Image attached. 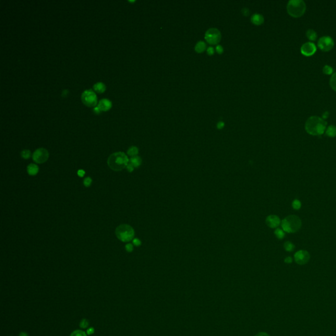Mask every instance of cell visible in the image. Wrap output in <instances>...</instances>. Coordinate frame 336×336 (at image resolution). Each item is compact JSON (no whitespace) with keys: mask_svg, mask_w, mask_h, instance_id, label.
<instances>
[{"mask_svg":"<svg viewBox=\"0 0 336 336\" xmlns=\"http://www.w3.org/2000/svg\"><path fill=\"white\" fill-rule=\"evenodd\" d=\"M327 122L320 117L313 116L308 118L304 128L308 134L311 135H321L326 131Z\"/></svg>","mask_w":336,"mask_h":336,"instance_id":"1","label":"cell"},{"mask_svg":"<svg viewBox=\"0 0 336 336\" xmlns=\"http://www.w3.org/2000/svg\"><path fill=\"white\" fill-rule=\"evenodd\" d=\"M129 160L127 155L123 152H117L112 154L108 157L107 164L112 170L120 171L127 167Z\"/></svg>","mask_w":336,"mask_h":336,"instance_id":"2","label":"cell"},{"mask_svg":"<svg viewBox=\"0 0 336 336\" xmlns=\"http://www.w3.org/2000/svg\"><path fill=\"white\" fill-rule=\"evenodd\" d=\"M283 230L288 233H294L300 230L302 226V220L299 217L294 215H289L281 222Z\"/></svg>","mask_w":336,"mask_h":336,"instance_id":"3","label":"cell"},{"mask_svg":"<svg viewBox=\"0 0 336 336\" xmlns=\"http://www.w3.org/2000/svg\"><path fill=\"white\" fill-rule=\"evenodd\" d=\"M287 10L290 16L298 18L305 13L306 4L303 0H290L287 5Z\"/></svg>","mask_w":336,"mask_h":336,"instance_id":"4","label":"cell"},{"mask_svg":"<svg viewBox=\"0 0 336 336\" xmlns=\"http://www.w3.org/2000/svg\"><path fill=\"white\" fill-rule=\"evenodd\" d=\"M115 234L118 239L123 242H129L134 240L135 236L134 229L127 224H122L118 226L116 229Z\"/></svg>","mask_w":336,"mask_h":336,"instance_id":"5","label":"cell"},{"mask_svg":"<svg viewBox=\"0 0 336 336\" xmlns=\"http://www.w3.org/2000/svg\"><path fill=\"white\" fill-rule=\"evenodd\" d=\"M82 100L87 106H95L97 103V97L92 89H87L82 94Z\"/></svg>","mask_w":336,"mask_h":336,"instance_id":"6","label":"cell"},{"mask_svg":"<svg viewBox=\"0 0 336 336\" xmlns=\"http://www.w3.org/2000/svg\"><path fill=\"white\" fill-rule=\"evenodd\" d=\"M205 39L208 44L217 45L221 40V34L217 28H209L205 34Z\"/></svg>","mask_w":336,"mask_h":336,"instance_id":"7","label":"cell"},{"mask_svg":"<svg viewBox=\"0 0 336 336\" xmlns=\"http://www.w3.org/2000/svg\"><path fill=\"white\" fill-rule=\"evenodd\" d=\"M318 47L320 50L327 52L332 50L334 46V41L330 36L321 37L318 41Z\"/></svg>","mask_w":336,"mask_h":336,"instance_id":"8","label":"cell"},{"mask_svg":"<svg viewBox=\"0 0 336 336\" xmlns=\"http://www.w3.org/2000/svg\"><path fill=\"white\" fill-rule=\"evenodd\" d=\"M50 154L46 149L40 148L35 150L32 154V159L37 164H43L47 162Z\"/></svg>","mask_w":336,"mask_h":336,"instance_id":"9","label":"cell"},{"mask_svg":"<svg viewBox=\"0 0 336 336\" xmlns=\"http://www.w3.org/2000/svg\"><path fill=\"white\" fill-rule=\"evenodd\" d=\"M310 254L306 250H299L294 255V260L298 265H303L307 264L310 260Z\"/></svg>","mask_w":336,"mask_h":336,"instance_id":"10","label":"cell"},{"mask_svg":"<svg viewBox=\"0 0 336 336\" xmlns=\"http://www.w3.org/2000/svg\"><path fill=\"white\" fill-rule=\"evenodd\" d=\"M316 51V46L313 42H307L303 44L301 47V52L307 57L312 56Z\"/></svg>","mask_w":336,"mask_h":336,"instance_id":"11","label":"cell"},{"mask_svg":"<svg viewBox=\"0 0 336 336\" xmlns=\"http://www.w3.org/2000/svg\"><path fill=\"white\" fill-rule=\"evenodd\" d=\"M266 223L267 225L272 229H275L280 225V224L281 223L280 219L279 217L275 215H271L268 216L267 219H266Z\"/></svg>","mask_w":336,"mask_h":336,"instance_id":"12","label":"cell"},{"mask_svg":"<svg viewBox=\"0 0 336 336\" xmlns=\"http://www.w3.org/2000/svg\"><path fill=\"white\" fill-rule=\"evenodd\" d=\"M97 107L100 111H108L112 108V102L108 99H103L98 103Z\"/></svg>","mask_w":336,"mask_h":336,"instance_id":"13","label":"cell"},{"mask_svg":"<svg viewBox=\"0 0 336 336\" xmlns=\"http://www.w3.org/2000/svg\"><path fill=\"white\" fill-rule=\"evenodd\" d=\"M251 21L255 25H261L264 22V17L261 14L255 13L251 16Z\"/></svg>","mask_w":336,"mask_h":336,"instance_id":"14","label":"cell"},{"mask_svg":"<svg viewBox=\"0 0 336 336\" xmlns=\"http://www.w3.org/2000/svg\"><path fill=\"white\" fill-rule=\"evenodd\" d=\"M27 172L31 176H36L39 172V167L36 164H30L27 167Z\"/></svg>","mask_w":336,"mask_h":336,"instance_id":"15","label":"cell"},{"mask_svg":"<svg viewBox=\"0 0 336 336\" xmlns=\"http://www.w3.org/2000/svg\"><path fill=\"white\" fill-rule=\"evenodd\" d=\"M129 164H131V165L134 166L135 168H137L142 164V160L141 158L138 156H135L134 157H131L130 160H129Z\"/></svg>","mask_w":336,"mask_h":336,"instance_id":"16","label":"cell"},{"mask_svg":"<svg viewBox=\"0 0 336 336\" xmlns=\"http://www.w3.org/2000/svg\"><path fill=\"white\" fill-rule=\"evenodd\" d=\"M93 89L98 93H102L106 90V86L103 82H97L93 86Z\"/></svg>","mask_w":336,"mask_h":336,"instance_id":"17","label":"cell"},{"mask_svg":"<svg viewBox=\"0 0 336 336\" xmlns=\"http://www.w3.org/2000/svg\"><path fill=\"white\" fill-rule=\"evenodd\" d=\"M195 51L198 52V53H201V52H204L206 50V44L204 41H200L195 45Z\"/></svg>","mask_w":336,"mask_h":336,"instance_id":"18","label":"cell"},{"mask_svg":"<svg viewBox=\"0 0 336 336\" xmlns=\"http://www.w3.org/2000/svg\"><path fill=\"white\" fill-rule=\"evenodd\" d=\"M326 135L330 137H335L336 136V126L331 125L326 129Z\"/></svg>","mask_w":336,"mask_h":336,"instance_id":"19","label":"cell"},{"mask_svg":"<svg viewBox=\"0 0 336 336\" xmlns=\"http://www.w3.org/2000/svg\"><path fill=\"white\" fill-rule=\"evenodd\" d=\"M306 36L307 38L310 41H315L318 37L317 33L313 29H309L306 32Z\"/></svg>","mask_w":336,"mask_h":336,"instance_id":"20","label":"cell"},{"mask_svg":"<svg viewBox=\"0 0 336 336\" xmlns=\"http://www.w3.org/2000/svg\"><path fill=\"white\" fill-rule=\"evenodd\" d=\"M127 153H128V155L130 156L131 157L137 156L138 153H139V148H137V147L135 146H131L130 148H129L128 150Z\"/></svg>","mask_w":336,"mask_h":336,"instance_id":"21","label":"cell"},{"mask_svg":"<svg viewBox=\"0 0 336 336\" xmlns=\"http://www.w3.org/2000/svg\"><path fill=\"white\" fill-rule=\"evenodd\" d=\"M284 248L286 251L291 252L295 249V246H294V244L292 243L291 242L287 241L284 243Z\"/></svg>","mask_w":336,"mask_h":336,"instance_id":"22","label":"cell"},{"mask_svg":"<svg viewBox=\"0 0 336 336\" xmlns=\"http://www.w3.org/2000/svg\"><path fill=\"white\" fill-rule=\"evenodd\" d=\"M330 85L332 89L336 92V72L332 75L330 80Z\"/></svg>","mask_w":336,"mask_h":336,"instance_id":"23","label":"cell"},{"mask_svg":"<svg viewBox=\"0 0 336 336\" xmlns=\"http://www.w3.org/2000/svg\"><path fill=\"white\" fill-rule=\"evenodd\" d=\"M274 234H275L276 236L277 237V238H278L280 240H282L283 238L285 236L284 231L282 229H276L274 231Z\"/></svg>","mask_w":336,"mask_h":336,"instance_id":"24","label":"cell"},{"mask_svg":"<svg viewBox=\"0 0 336 336\" xmlns=\"http://www.w3.org/2000/svg\"><path fill=\"white\" fill-rule=\"evenodd\" d=\"M323 73L325 74H327V75H331V74H333V72H334V69L332 67H331L329 65H325L324 67H323Z\"/></svg>","mask_w":336,"mask_h":336,"instance_id":"25","label":"cell"},{"mask_svg":"<svg viewBox=\"0 0 336 336\" xmlns=\"http://www.w3.org/2000/svg\"><path fill=\"white\" fill-rule=\"evenodd\" d=\"M292 208L296 210L299 209L301 208H302V202L297 199L294 200L292 202Z\"/></svg>","mask_w":336,"mask_h":336,"instance_id":"26","label":"cell"},{"mask_svg":"<svg viewBox=\"0 0 336 336\" xmlns=\"http://www.w3.org/2000/svg\"><path fill=\"white\" fill-rule=\"evenodd\" d=\"M21 156H22V158L27 160V159H29L30 156H31V152L30 150H23L22 152H21Z\"/></svg>","mask_w":336,"mask_h":336,"instance_id":"27","label":"cell"},{"mask_svg":"<svg viewBox=\"0 0 336 336\" xmlns=\"http://www.w3.org/2000/svg\"><path fill=\"white\" fill-rule=\"evenodd\" d=\"M92 181H93L92 178L89 177H87L85 178L83 180L84 186H85L86 187H89L92 184Z\"/></svg>","mask_w":336,"mask_h":336,"instance_id":"28","label":"cell"},{"mask_svg":"<svg viewBox=\"0 0 336 336\" xmlns=\"http://www.w3.org/2000/svg\"><path fill=\"white\" fill-rule=\"evenodd\" d=\"M70 336H86V334L82 330H76L73 332Z\"/></svg>","mask_w":336,"mask_h":336,"instance_id":"29","label":"cell"},{"mask_svg":"<svg viewBox=\"0 0 336 336\" xmlns=\"http://www.w3.org/2000/svg\"><path fill=\"white\" fill-rule=\"evenodd\" d=\"M89 325V322L87 321L86 319H83L82 320L80 324V326L82 328H86L87 326H88Z\"/></svg>","mask_w":336,"mask_h":336,"instance_id":"30","label":"cell"},{"mask_svg":"<svg viewBox=\"0 0 336 336\" xmlns=\"http://www.w3.org/2000/svg\"><path fill=\"white\" fill-rule=\"evenodd\" d=\"M125 250L127 251L132 252L133 250H134V246H133V244H128L125 245Z\"/></svg>","mask_w":336,"mask_h":336,"instance_id":"31","label":"cell"},{"mask_svg":"<svg viewBox=\"0 0 336 336\" xmlns=\"http://www.w3.org/2000/svg\"><path fill=\"white\" fill-rule=\"evenodd\" d=\"M215 51H217V52H218V53H219V54H222L224 50H223V47L221 46V45H217V46H216Z\"/></svg>","mask_w":336,"mask_h":336,"instance_id":"32","label":"cell"},{"mask_svg":"<svg viewBox=\"0 0 336 336\" xmlns=\"http://www.w3.org/2000/svg\"><path fill=\"white\" fill-rule=\"evenodd\" d=\"M133 244H134L135 246H140L141 245V242L138 238H134L133 240Z\"/></svg>","mask_w":336,"mask_h":336,"instance_id":"33","label":"cell"},{"mask_svg":"<svg viewBox=\"0 0 336 336\" xmlns=\"http://www.w3.org/2000/svg\"><path fill=\"white\" fill-rule=\"evenodd\" d=\"M214 52H215V50H214V48H213V47H209L207 49V53H208L209 55H213V54H214Z\"/></svg>","mask_w":336,"mask_h":336,"instance_id":"34","label":"cell"},{"mask_svg":"<svg viewBox=\"0 0 336 336\" xmlns=\"http://www.w3.org/2000/svg\"><path fill=\"white\" fill-rule=\"evenodd\" d=\"M134 169H135V167L133 166L131 164L129 163L128 166H127V170H128L129 172H130V173L133 172V171H134Z\"/></svg>","mask_w":336,"mask_h":336,"instance_id":"35","label":"cell"},{"mask_svg":"<svg viewBox=\"0 0 336 336\" xmlns=\"http://www.w3.org/2000/svg\"><path fill=\"white\" fill-rule=\"evenodd\" d=\"M78 173V176L79 177H83L84 176H85L86 172H85V171L83 170H79L78 171V173Z\"/></svg>","mask_w":336,"mask_h":336,"instance_id":"36","label":"cell"},{"mask_svg":"<svg viewBox=\"0 0 336 336\" xmlns=\"http://www.w3.org/2000/svg\"><path fill=\"white\" fill-rule=\"evenodd\" d=\"M224 126H225V123H224L223 122H219L217 124V128H218L219 129H221L224 128Z\"/></svg>","mask_w":336,"mask_h":336,"instance_id":"37","label":"cell"},{"mask_svg":"<svg viewBox=\"0 0 336 336\" xmlns=\"http://www.w3.org/2000/svg\"><path fill=\"white\" fill-rule=\"evenodd\" d=\"M242 13H243V15H244V16H247L249 15V14L250 13V10L248 9H247V8H244V9H242Z\"/></svg>","mask_w":336,"mask_h":336,"instance_id":"38","label":"cell"},{"mask_svg":"<svg viewBox=\"0 0 336 336\" xmlns=\"http://www.w3.org/2000/svg\"><path fill=\"white\" fill-rule=\"evenodd\" d=\"M292 261H293V260H292V258L291 257H287L286 258H285V260H284V262H286V263H288V264L292 263Z\"/></svg>","mask_w":336,"mask_h":336,"instance_id":"39","label":"cell"},{"mask_svg":"<svg viewBox=\"0 0 336 336\" xmlns=\"http://www.w3.org/2000/svg\"><path fill=\"white\" fill-rule=\"evenodd\" d=\"M329 115H330V114H329V112L325 111L322 114V118L324 119V120H325V119H327L329 116Z\"/></svg>","mask_w":336,"mask_h":336,"instance_id":"40","label":"cell"},{"mask_svg":"<svg viewBox=\"0 0 336 336\" xmlns=\"http://www.w3.org/2000/svg\"><path fill=\"white\" fill-rule=\"evenodd\" d=\"M94 330L93 328H89L88 330H87V333L88 335H92L94 333Z\"/></svg>","mask_w":336,"mask_h":336,"instance_id":"41","label":"cell"},{"mask_svg":"<svg viewBox=\"0 0 336 336\" xmlns=\"http://www.w3.org/2000/svg\"><path fill=\"white\" fill-rule=\"evenodd\" d=\"M255 336H270L268 334L265 333V332H260V333L257 334Z\"/></svg>","mask_w":336,"mask_h":336,"instance_id":"42","label":"cell"},{"mask_svg":"<svg viewBox=\"0 0 336 336\" xmlns=\"http://www.w3.org/2000/svg\"><path fill=\"white\" fill-rule=\"evenodd\" d=\"M94 112H96V113H97V114H98V113H99V112H100V110H99V108H98L97 106V107H95V108H94Z\"/></svg>","mask_w":336,"mask_h":336,"instance_id":"43","label":"cell"},{"mask_svg":"<svg viewBox=\"0 0 336 336\" xmlns=\"http://www.w3.org/2000/svg\"><path fill=\"white\" fill-rule=\"evenodd\" d=\"M19 336H28V334H26V332H21Z\"/></svg>","mask_w":336,"mask_h":336,"instance_id":"44","label":"cell"}]
</instances>
